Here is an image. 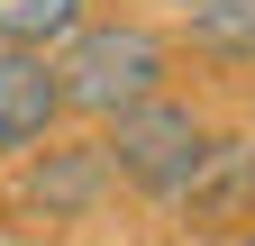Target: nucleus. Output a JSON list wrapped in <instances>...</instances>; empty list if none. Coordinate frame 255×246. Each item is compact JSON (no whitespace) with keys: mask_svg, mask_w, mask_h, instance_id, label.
<instances>
[{"mask_svg":"<svg viewBox=\"0 0 255 246\" xmlns=\"http://www.w3.org/2000/svg\"><path fill=\"white\" fill-rule=\"evenodd\" d=\"M64 82V110H91V119H128L137 101H155V91L173 82V46L155 37V27L119 18V27H82L73 55L55 64Z\"/></svg>","mask_w":255,"mask_h":246,"instance_id":"f257e3e1","label":"nucleus"},{"mask_svg":"<svg viewBox=\"0 0 255 246\" xmlns=\"http://www.w3.org/2000/svg\"><path fill=\"white\" fill-rule=\"evenodd\" d=\"M101 155H110V173L137 182V192L182 201L191 173H201V155H210V119L191 110V101H173V91H155V101H137L128 119H110Z\"/></svg>","mask_w":255,"mask_h":246,"instance_id":"f03ea898","label":"nucleus"},{"mask_svg":"<svg viewBox=\"0 0 255 246\" xmlns=\"http://www.w3.org/2000/svg\"><path fill=\"white\" fill-rule=\"evenodd\" d=\"M64 119V82L46 55H0V155L46 146V128Z\"/></svg>","mask_w":255,"mask_h":246,"instance_id":"7ed1b4c3","label":"nucleus"},{"mask_svg":"<svg viewBox=\"0 0 255 246\" xmlns=\"http://www.w3.org/2000/svg\"><path fill=\"white\" fill-rule=\"evenodd\" d=\"M182 210H191V228L246 219V210H255V137H210V155H201V173H191Z\"/></svg>","mask_w":255,"mask_h":246,"instance_id":"20e7f679","label":"nucleus"},{"mask_svg":"<svg viewBox=\"0 0 255 246\" xmlns=\"http://www.w3.org/2000/svg\"><path fill=\"white\" fill-rule=\"evenodd\" d=\"M101 192H110V155H101V137H91V146H46L37 182H27V201H37L46 219H91V210H101Z\"/></svg>","mask_w":255,"mask_h":246,"instance_id":"39448f33","label":"nucleus"},{"mask_svg":"<svg viewBox=\"0 0 255 246\" xmlns=\"http://www.w3.org/2000/svg\"><path fill=\"white\" fill-rule=\"evenodd\" d=\"M55 37H82V0H0V55H46Z\"/></svg>","mask_w":255,"mask_h":246,"instance_id":"423d86ee","label":"nucleus"},{"mask_svg":"<svg viewBox=\"0 0 255 246\" xmlns=\"http://www.w3.org/2000/svg\"><path fill=\"white\" fill-rule=\"evenodd\" d=\"M191 46L219 55V64H246L255 55V0H191Z\"/></svg>","mask_w":255,"mask_h":246,"instance_id":"0eeeda50","label":"nucleus"},{"mask_svg":"<svg viewBox=\"0 0 255 246\" xmlns=\"http://www.w3.org/2000/svg\"><path fill=\"white\" fill-rule=\"evenodd\" d=\"M246 246H255V237H246Z\"/></svg>","mask_w":255,"mask_h":246,"instance_id":"6e6552de","label":"nucleus"}]
</instances>
